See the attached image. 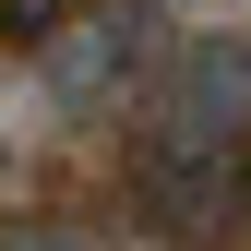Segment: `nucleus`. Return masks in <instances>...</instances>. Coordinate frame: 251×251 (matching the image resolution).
Segmentation results:
<instances>
[{
    "mask_svg": "<svg viewBox=\"0 0 251 251\" xmlns=\"http://www.w3.org/2000/svg\"><path fill=\"white\" fill-rule=\"evenodd\" d=\"M144 48H155V12H144V0H120V12H72L60 36H36V84H48L60 108H84V120H96V108L132 96Z\"/></svg>",
    "mask_w": 251,
    "mask_h": 251,
    "instance_id": "2",
    "label": "nucleus"
},
{
    "mask_svg": "<svg viewBox=\"0 0 251 251\" xmlns=\"http://www.w3.org/2000/svg\"><path fill=\"white\" fill-rule=\"evenodd\" d=\"M12 251H72V239H12Z\"/></svg>",
    "mask_w": 251,
    "mask_h": 251,
    "instance_id": "4",
    "label": "nucleus"
},
{
    "mask_svg": "<svg viewBox=\"0 0 251 251\" xmlns=\"http://www.w3.org/2000/svg\"><path fill=\"white\" fill-rule=\"evenodd\" d=\"M48 12H60V0H12V24H48Z\"/></svg>",
    "mask_w": 251,
    "mask_h": 251,
    "instance_id": "3",
    "label": "nucleus"
},
{
    "mask_svg": "<svg viewBox=\"0 0 251 251\" xmlns=\"http://www.w3.org/2000/svg\"><path fill=\"white\" fill-rule=\"evenodd\" d=\"M251 132V36H192L155 84V168H227Z\"/></svg>",
    "mask_w": 251,
    "mask_h": 251,
    "instance_id": "1",
    "label": "nucleus"
}]
</instances>
